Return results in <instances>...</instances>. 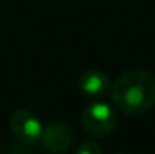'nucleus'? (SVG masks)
<instances>
[{"label":"nucleus","mask_w":155,"mask_h":154,"mask_svg":"<svg viewBox=\"0 0 155 154\" xmlns=\"http://www.w3.org/2000/svg\"><path fill=\"white\" fill-rule=\"evenodd\" d=\"M10 129L18 142L33 146L40 142L43 133V124L28 109H17L10 118Z\"/></svg>","instance_id":"3"},{"label":"nucleus","mask_w":155,"mask_h":154,"mask_svg":"<svg viewBox=\"0 0 155 154\" xmlns=\"http://www.w3.org/2000/svg\"><path fill=\"white\" fill-rule=\"evenodd\" d=\"M110 98L124 115H143L155 104V76L145 70H129L110 88Z\"/></svg>","instance_id":"1"},{"label":"nucleus","mask_w":155,"mask_h":154,"mask_svg":"<svg viewBox=\"0 0 155 154\" xmlns=\"http://www.w3.org/2000/svg\"><path fill=\"white\" fill-rule=\"evenodd\" d=\"M78 154H101L102 148L94 141H83L79 146L76 148Z\"/></svg>","instance_id":"6"},{"label":"nucleus","mask_w":155,"mask_h":154,"mask_svg":"<svg viewBox=\"0 0 155 154\" xmlns=\"http://www.w3.org/2000/svg\"><path fill=\"white\" fill-rule=\"evenodd\" d=\"M78 86H79L83 94H86L89 98H96V100H101L102 96H106L109 93L110 81L107 75L99 71V70H86L79 76Z\"/></svg>","instance_id":"5"},{"label":"nucleus","mask_w":155,"mask_h":154,"mask_svg":"<svg viewBox=\"0 0 155 154\" xmlns=\"http://www.w3.org/2000/svg\"><path fill=\"white\" fill-rule=\"evenodd\" d=\"M81 123L87 134L94 138H104L112 133L117 124L116 109L109 103L97 100L86 106L81 116Z\"/></svg>","instance_id":"2"},{"label":"nucleus","mask_w":155,"mask_h":154,"mask_svg":"<svg viewBox=\"0 0 155 154\" xmlns=\"http://www.w3.org/2000/svg\"><path fill=\"white\" fill-rule=\"evenodd\" d=\"M73 141H74V134L66 123L54 121V123H50L48 126H43L40 142L46 151L64 152L73 146Z\"/></svg>","instance_id":"4"}]
</instances>
